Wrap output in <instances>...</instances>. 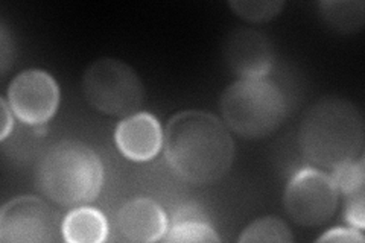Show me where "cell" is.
Wrapping results in <instances>:
<instances>
[{"instance_id":"obj_1","label":"cell","mask_w":365,"mask_h":243,"mask_svg":"<svg viewBox=\"0 0 365 243\" xmlns=\"http://www.w3.org/2000/svg\"><path fill=\"white\" fill-rule=\"evenodd\" d=\"M165 158L175 175L193 186L221 180L235 160V142L227 125L216 115L187 110L166 125Z\"/></svg>"},{"instance_id":"obj_2","label":"cell","mask_w":365,"mask_h":243,"mask_svg":"<svg viewBox=\"0 0 365 243\" xmlns=\"http://www.w3.org/2000/svg\"><path fill=\"white\" fill-rule=\"evenodd\" d=\"M361 110L344 98H324L307 110L299 130L302 154L322 169H335L364 155Z\"/></svg>"},{"instance_id":"obj_3","label":"cell","mask_w":365,"mask_h":243,"mask_svg":"<svg viewBox=\"0 0 365 243\" xmlns=\"http://www.w3.org/2000/svg\"><path fill=\"white\" fill-rule=\"evenodd\" d=\"M104 182L99 155L88 145L63 140L46 150L36 169L40 192L58 205H86L93 202Z\"/></svg>"},{"instance_id":"obj_4","label":"cell","mask_w":365,"mask_h":243,"mask_svg":"<svg viewBox=\"0 0 365 243\" xmlns=\"http://www.w3.org/2000/svg\"><path fill=\"white\" fill-rule=\"evenodd\" d=\"M220 108L227 128L250 140L271 135L288 115L287 98L267 78L237 79L224 90Z\"/></svg>"},{"instance_id":"obj_5","label":"cell","mask_w":365,"mask_h":243,"mask_svg":"<svg viewBox=\"0 0 365 243\" xmlns=\"http://www.w3.org/2000/svg\"><path fill=\"white\" fill-rule=\"evenodd\" d=\"M83 93L96 111L111 118H128L140 110L145 90L131 66L116 58H99L83 76Z\"/></svg>"},{"instance_id":"obj_6","label":"cell","mask_w":365,"mask_h":243,"mask_svg":"<svg viewBox=\"0 0 365 243\" xmlns=\"http://www.w3.org/2000/svg\"><path fill=\"white\" fill-rule=\"evenodd\" d=\"M339 193L330 175L306 167L288 182L283 195V205L288 216L300 227H319L334 216Z\"/></svg>"},{"instance_id":"obj_7","label":"cell","mask_w":365,"mask_h":243,"mask_svg":"<svg viewBox=\"0 0 365 243\" xmlns=\"http://www.w3.org/2000/svg\"><path fill=\"white\" fill-rule=\"evenodd\" d=\"M58 217L36 196H20L5 204L0 213V242L46 243L58 239Z\"/></svg>"},{"instance_id":"obj_8","label":"cell","mask_w":365,"mask_h":243,"mask_svg":"<svg viewBox=\"0 0 365 243\" xmlns=\"http://www.w3.org/2000/svg\"><path fill=\"white\" fill-rule=\"evenodd\" d=\"M8 103L23 123L46 125L58 108L60 88L51 73L31 68L19 73L9 84Z\"/></svg>"},{"instance_id":"obj_9","label":"cell","mask_w":365,"mask_h":243,"mask_svg":"<svg viewBox=\"0 0 365 243\" xmlns=\"http://www.w3.org/2000/svg\"><path fill=\"white\" fill-rule=\"evenodd\" d=\"M224 60L241 79L265 78L274 64V48L264 32L236 29L224 44Z\"/></svg>"},{"instance_id":"obj_10","label":"cell","mask_w":365,"mask_h":243,"mask_svg":"<svg viewBox=\"0 0 365 243\" xmlns=\"http://www.w3.org/2000/svg\"><path fill=\"white\" fill-rule=\"evenodd\" d=\"M162 125L148 113H135L122 119L114 133L118 149L131 161H150L163 148Z\"/></svg>"},{"instance_id":"obj_11","label":"cell","mask_w":365,"mask_h":243,"mask_svg":"<svg viewBox=\"0 0 365 243\" xmlns=\"http://www.w3.org/2000/svg\"><path fill=\"white\" fill-rule=\"evenodd\" d=\"M116 224L119 233L135 243L162 240L168 231L163 208L148 198H137L123 204L118 212Z\"/></svg>"},{"instance_id":"obj_12","label":"cell","mask_w":365,"mask_h":243,"mask_svg":"<svg viewBox=\"0 0 365 243\" xmlns=\"http://www.w3.org/2000/svg\"><path fill=\"white\" fill-rule=\"evenodd\" d=\"M61 234L68 243H101L108 234L107 219L96 208H75L63 221Z\"/></svg>"},{"instance_id":"obj_13","label":"cell","mask_w":365,"mask_h":243,"mask_svg":"<svg viewBox=\"0 0 365 243\" xmlns=\"http://www.w3.org/2000/svg\"><path fill=\"white\" fill-rule=\"evenodd\" d=\"M319 14L329 28L347 36L364 28L365 5L362 0H326L319 4Z\"/></svg>"},{"instance_id":"obj_14","label":"cell","mask_w":365,"mask_h":243,"mask_svg":"<svg viewBox=\"0 0 365 243\" xmlns=\"http://www.w3.org/2000/svg\"><path fill=\"white\" fill-rule=\"evenodd\" d=\"M241 243H265V242H282L289 243L294 242V236L289 227L280 221L279 217L268 216L260 217L257 221L251 222L244 231L241 237Z\"/></svg>"},{"instance_id":"obj_15","label":"cell","mask_w":365,"mask_h":243,"mask_svg":"<svg viewBox=\"0 0 365 243\" xmlns=\"http://www.w3.org/2000/svg\"><path fill=\"white\" fill-rule=\"evenodd\" d=\"M168 243H216L221 242L216 231L202 221L170 222V228L163 237Z\"/></svg>"},{"instance_id":"obj_16","label":"cell","mask_w":365,"mask_h":243,"mask_svg":"<svg viewBox=\"0 0 365 243\" xmlns=\"http://www.w3.org/2000/svg\"><path fill=\"white\" fill-rule=\"evenodd\" d=\"M330 180H332L334 186L336 187L338 193L341 195H351L356 192L365 190V161L364 155L359 158L349 161L346 165H341L332 169L330 173Z\"/></svg>"},{"instance_id":"obj_17","label":"cell","mask_w":365,"mask_h":243,"mask_svg":"<svg viewBox=\"0 0 365 243\" xmlns=\"http://www.w3.org/2000/svg\"><path fill=\"white\" fill-rule=\"evenodd\" d=\"M228 6L233 9V13L241 17L245 21L250 23H267L277 17L284 6V2L282 0H264V2H259V0H232L228 2Z\"/></svg>"},{"instance_id":"obj_18","label":"cell","mask_w":365,"mask_h":243,"mask_svg":"<svg viewBox=\"0 0 365 243\" xmlns=\"http://www.w3.org/2000/svg\"><path fill=\"white\" fill-rule=\"evenodd\" d=\"M364 193H365V190L344 196L346 198V212H344L346 221L351 225V228H356L361 231L364 229V225H365Z\"/></svg>"},{"instance_id":"obj_19","label":"cell","mask_w":365,"mask_h":243,"mask_svg":"<svg viewBox=\"0 0 365 243\" xmlns=\"http://www.w3.org/2000/svg\"><path fill=\"white\" fill-rule=\"evenodd\" d=\"M361 229L356 228H332L318 237V242H342V243H364Z\"/></svg>"},{"instance_id":"obj_20","label":"cell","mask_w":365,"mask_h":243,"mask_svg":"<svg viewBox=\"0 0 365 243\" xmlns=\"http://www.w3.org/2000/svg\"><path fill=\"white\" fill-rule=\"evenodd\" d=\"M0 105H2V134H0V140L5 142L8 135L13 134L14 118H13V110H11L9 103L5 98L0 99Z\"/></svg>"},{"instance_id":"obj_21","label":"cell","mask_w":365,"mask_h":243,"mask_svg":"<svg viewBox=\"0 0 365 243\" xmlns=\"http://www.w3.org/2000/svg\"><path fill=\"white\" fill-rule=\"evenodd\" d=\"M0 40H2V49H0V53H2V61H0V64H2V73H5L11 60H13V58L8 55L9 52L13 53V40L8 37V31L5 26H2V32H0Z\"/></svg>"}]
</instances>
